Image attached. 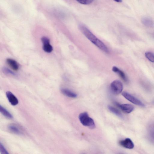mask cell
Instances as JSON below:
<instances>
[{
	"label": "cell",
	"mask_w": 154,
	"mask_h": 154,
	"mask_svg": "<svg viewBox=\"0 0 154 154\" xmlns=\"http://www.w3.org/2000/svg\"><path fill=\"white\" fill-rule=\"evenodd\" d=\"M119 144L122 146L128 149H132L134 147V144L131 140L129 138L120 140Z\"/></svg>",
	"instance_id": "cell-6"
},
{
	"label": "cell",
	"mask_w": 154,
	"mask_h": 154,
	"mask_svg": "<svg viewBox=\"0 0 154 154\" xmlns=\"http://www.w3.org/2000/svg\"><path fill=\"white\" fill-rule=\"evenodd\" d=\"M108 108L109 110L113 113L121 118H123V116L122 114L120 111L116 108L110 105L108 106Z\"/></svg>",
	"instance_id": "cell-13"
},
{
	"label": "cell",
	"mask_w": 154,
	"mask_h": 154,
	"mask_svg": "<svg viewBox=\"0 0 154 154\" xmlns=\"http://www.w3.org/2000/svg\"></svg>",
	"instance_id": "cell-24"
},
{
	"label": "cell",
	"mask_w": 154,
	"mask_h": 154,
	"mask_svg": "<svg viewBox=\"0 0 154 154\" xmlns=\"http://www.w3.org/2000/svg\"><path fill=\"white\" fill-rule=\"evenodd\" d=\"M149 137L150 141L154 143V129L149 127Z\"/></svg>",
	"instance_id": "cell-17"
},
{
	"label": "cell",
	"mask_w": 154,
	"mask_h": 154,
	"mask_svg": "<svg viewBox=\"0 0 154 154\" xmlns=\"http://www.w3.org/2000/svg\"><path fill=\"white\" fill-rule=\"evenodd\" d=\"M116 105L124 112L129 113L134 109V107L132 105L129 104H120L116 103Z\"/></svg>",
	"instance_id": "cell-5"
},
{
	"label": "cell",
	"mask_w": 154,
	"mask_h": 154,
	"mask_svg": "<svg viewBox=\"0 0 154 154\" xmlns=\"http://www.w3.org/2000/svg\"><path fill=\"white\" fill-rule=\"evenodd\" d=\"M112 70L114 72L117 73L125 82H128L127 78L123 71L116 66L112 67Z\"/></svg>",
	"instance_id": "cell-8"
},
{
	"label": "cell",
	"mask_w": 154,
	"mask_h": 154,
	"mask_svg": "<svg viewBox=\"0 0 154 154\" xmlns=\"http://www.w3.org/2000/svg\"><path fill=\"white\" fill-rule=\"evenodd\" d=\"M41 41L43 44L50 43L49 39L47 37H43L41 38Z\"/></svg>",
	"instance_id": "cell-21"
},
{
	"label": "cell",
	"mask_w": 154,
	"mask_h": 154,
	"mask_svg": "<svg viewBox=\"0 0 154 154\" xmlns=\"http://www.w3.org/2000/svg\"><path fill=\"white\" fill-rule=\"evenodd\" d=\"M110 89L113 94L116 95L119 94L123 90V84L119 80H114L110 85Z\"/></svg>",
	"instance_id": "cell-3"
},
{
	"label": "cell",
	"mask_w": 154,
	"mask_h": 154,
	"mask_svg": "<svg viewBox=\"0 0 154 154\" xmlns=\"http://www.w3.org/2000/svg\"><path fill=\"white\" fill-rule=\"evenodd\" d=\"M6 96L9 102L13 106L17 104L18 101L16 96L11 92L8 91L6 92Z\"/></svg>",
	"instance_id": "cell-7"
},
{
	"label": "cell",
	"mask_w": 154,
	"mask_h": 154,
	"mask_svg": "<svg viewBox=\"0 0 154 154\" xmlns=\"http://www.w3.org/2000/svg\"><path fill=\"white\" fill-rule=\"evenodd\" d=\"M145 55L146 57L149 61L154 63V54L150 52H146Z\"/></svg>",
	"instance_id": "cell-16"
},
{
	"label": "cell",
	"mask_w": 154,
	"mask_h": 154,
	"mask_svg": "<svg viewBox=\"0 0 154 154\" xmlns=\"http://www.w3.org/2000/svg\"><path fill=\"white\" fill-rule=\"evenodd\" d=\"M0 111L6 117L9 119L13 118L12 115L4 107L0 106Z\"/></svg>",
	"instance_id": "cell-14"
},
{
	"label": "cell",
	"mask_w": 154,
	"mask_h": 154,
	"mask_svg": "<svg viewBox=\"0 0 154 154\" xmlns=\"http://www.w3.org/2000/svg\"><path fill=\"white\" fill-rule=\"evenodd\" d=\"M113 0L116 2H122V0Z\"/></svg>",
	"instance_id": "cell-22"
},
{
	"label": "cell",
	"mask_w": 154,
	"mask_h": 154,
	"mask_svg": "<svg viewBox=\"0 0 154 154\" xmlns=\"http://www.w3.org/2000/svg\"><path fill=\"white\" fill-rule=\"evenodd\" d=\"M3 71L5 74H10L13 75H16L15 73L6 67H4L3 68Z\"/></svg>",
	"instance_id": "cell-19"
},
{
	"label": "cell",
	"mask_w": 154,
	"mask_h": 154,
	"mask_svg": "<svg viewBox=\"0 0 154 154\" xmlns=\"http://www.w3.org/2000/svg\"><path fill=\"white\" fill-rule=\"evenodd\" d=\"M122 94L125 98L131 103L141 107H145L144 104L141 101L128 93L124 91Z\"/></svg>",
	"instance_id": "cell-4"
},
{
	"label": "cell",
	"mask_w": 154,
	"mask_h": 154,
	"mask_svg": "<svg viewBox=\"0 0 154 154\" xmlns=\"http://www.w3.org/2000/svg\"><path fill=\"white\" fill-rule=\"evenodd\" d=\"M0 151L1 154H8V151L5 148L2 144L0 143Z\"/></svg>",
	"instance_id": "cell-20"
},
{
	"label": "cell",
	"mask_w": 154,
	"mask_h": 154,
	"mask_svg": "<svg viewBox=\"0 0 154 154\" xmlns=\"http://www.w3.org/2000/svg\"><path fill=\"white\" fill-rule=\"evenodd\" d=\"M6 62L10 67L14 71H17L19 69V65L15 60L10 59H7Z\"/></svg>",
	"instance_id": "cell-9"
},
{
	"label": "cell",
	"mask_w": 154,
	"mask_h": 154,
	"mask_svg": "<svg viewBox=\"0 0 154 154\" xmlns=\"http://www.w3.org/2000/svg\"><path fill=\"white\" fill-rule=\"evenodd\" d=\"M79 28L84 35L100 49L106 53L109 52L108 49L106 45L85 26L80 25Z\"/></svg>",
	"instance_id": "cell-1"
},
{
	"label": "cell",
	"mask_w": 154,
	"mask_h": 154,
	"mask_svg": "<svg viewBox=\"0 0 154 154\" xmlns=\"http://www.w3.org/2000/svg\"><path fill=\"white\" fill-rule=\"evenodd\" d=\"M43 49L44 51L47 53H50L53 50V47L50 43L43 44Z\"/></svg>",
	"instance_id": "cell-15"
},
{
	"label": "cell",
	"mask_w": 154,
	"mask_h": 154,
	"mask_svg": "<svg viewBox=\"0 0 154 154\" xmlns=\"http://www.w3.org/2000/svg\"><path fill=\"white\" fill-rule=\"evenodd\" d=\"M142 21L143 24L146 26L151 27L154 26L153 21L149 18H143L142 19Z\"/></svg>",
	"instance_id": "cell-12"
},
{
	"label": "cell",
	"mask_w": 154,
	"mask_h": 154,
	"mask_svg": "<svg viewBox=\"0 0 154 154\" xmlns=\"http://www.w3.org/2000/svg\"><path fill=\"white\" fill-rule=\"evenodd\" d=\"M79 119L82 124L91 129L95 128V125L93 119L90 117L86 112L81 113L79 115Z\"/></svg>",
	"instance_id": "cell-2"
},
{
	"label": "cell",
	"mask_w": 154,
	"mask_h": 154,
	"mask_svg": "<svg viewBox=\"0 0 154 154\" xmlns=\"http://www.w3.org/2000/svg\"><path fill=\"white\" fill-rule=\"evenodd\" d=\"M8 129L11 132L18 134H22L21 130L16 125H9Z\"/></svg>",
	"instance_id": "cell-11"
},
{
	"label": "cell",
	"mask_w": 154,
	"mask_h": 154,
	"mask_svg": "<svg viewBox=\"0 0 154 154\" xmlns=\"http://www.w3.org/2000/svg\"><path fill=\"white\" fill-rule=\"evenodd\" d=\"M149 127L154 129V124L150 125Z\"/></svg>",
	"instance_id": "cell-23"
},
{
	"label": "cell",
	"mask_w": 154,
	"mask_h": 154,
	"mask_svg": "<svg viewBox=\"0 0 154 154\" xmlns=\"http://www.w3.org/2000/svg\"><path fill=\"white\" fill-rule=\"evenodd\" d=\"M78 2L83 5H89L94 0H75Z\"/></svg>",
	"instance_id": "cell-18"
},
{
	"label": "cell",
	"mask_w": 154,
	"mask_h": 154,
	"mask_svg": "<svg viewBox=\"0 0 154 154\" xmlns=\"http://www.w3.org/2000/svg\"><path fill=\"white\" fill-rule=\"evenodd\" d=\"M61 91L63 95L69 97L74 98L77 97L76 94L66 88H61Z\"/></svg>",
	"instance_id": "cell-10"
}]
</instances>
